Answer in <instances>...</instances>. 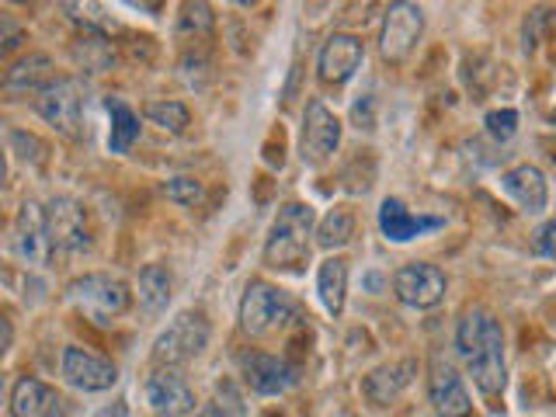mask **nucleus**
<instances>
[{"label":"nucleus","mask_w":556,"mask_h":417,"mask_svg":"<svg viewBox=\"0 0 556 417\" xmlns=\"http://www.w3.org/2000/svg\"><path fill=\"white\" fill-rule=\"evenodd\" d=\"M309 233H313V208L303 202L282 205L275 223H271L268 243H265V265L282 268V271H295L306 261Z\"/></svg>","instance_id":"f257e3e1"},{"label":"nucleus","mask_w":556,"mask_h":417,"mask_svg":"<svg viewBox=\"0 0 556 417\" xmlns=\"http://www.w3.org/2000/svg\"><path fill=\"white\" fill-rule=\"evenodd\" d=\"M66 295L94 324H109L112 317L129 309V289L112 275H84L77 282H70Z\"/></svg>","instance_id":"f03ea898"},{"label":"nucleus","mask_w":556,"mask_h":417,"mask_svg":"<svg viewBox=\"0 0 556 417\" xmlns=\"http://www.w3.org/2000/svg\"><path fill=\"white\" fill-rule=\"evenodd\" d=\"M205 344H208V320L202 313H181V317L153 341V358L161 365H181L202 355Z\"/></svg>","instance_id":"7ed1b4c3"},{"label":"nucleus","mask_w":556,"mask_h":417,"mask_svg":"<svg viewBox=\"0 0 556 417\" xmlns=\"http://www.w3.org/2000/svg\"><path fill=\"white\" fill-rule=\"evenodd\" d=\"M425 28V14L417 4H393L387 11V22H382V35H379V52L382 60L390 63H404L410 56V49L421 39Z\"/></svg>","instance_id":"20e7f679"},{"label":"nucleus","mask_w":556,"mask_h":417,"mask_svg":"<svg viewBox=\"0 0 556 417\" xmlns=\"http://www.w3.org/2000/svg\"><path fill=\"white\" fill-rule=\"evenodd\" d=\"M289 300L268 282H251L240 300V327L248 334H265L289 317Z\"/></svg>","instance_id":"39448f33"},{"label":"nucleus","mask_w":556,"mask_h":417,"mask_svg":"<svg viewBox=\"0 0 556 417\" xmlns=\"http://www.w3.org/2000/svg\"><path fill=\"white\" fill-rule=\"evenodd\" d=\"M393 292L400 303H407L414 309H428L434 303H442L445 295V275L425 265V261H414V265H404L393 275Z\"/></svg>","instance_id":"423d86ee"},{"label":"nucleus","mask_w":556,"mask_h":417,"mask_svg":"<svg viewBox=\"0 0 556 417\" xmlns=\"http://www.w3.org/2000/svg\"><path fill=\"white\" fill-rule=\"evenodd\" d=\"M46 223H49L52 251L74 254V251H84L87 243H91V233H87V216L74 199H52L46 208Z\"/></svg>","instance_id":"0eeeda50"},{"label":"nucleus","mask_w":556,"mask_h":417,"mask_svg":"<svg viewBox=\"0 0 556 417\" xmlns=\"http://www.w3.org/2000/svg\"><path fill=\"white\" fill-rule=\"evenodd\" d=\"M428 400L439 417H469L473 414V400H469L463 376L452 369L448 362L434 358L428 369Z\"/></svg>","instance_id":"6e6552de"},{"label":"nucleus","mask_w":556,"mask_h":417,"mask_svg":"<svg viewBox=\"0 0 556 417\" xmlns=\"http://www.w3.org/2000/svg\"><path fill=\"white\" fill-rule=\"evenodd\" d=\"M469 365V376H473L477 390L483 396H497L504 390V334H501V324H494L491 330L483 334V341L466 355Z\"/></svg>","instance_id":"1a4fd4ad"},{"label":"nucleus","mask_w":556,"mask_h":417,"mask_svg":"<svg viewBox=\"0 0 556 417\" xmlns=\"http://www.w3.org/2000/svg\"><path fill=\"white\" fill-rule=\"evenodd\" d=\"M341 143V122L338 115L327 109L324 101H309L306 104V118H303V161L309 164H324L330 153Z\"/></svg>","instance_id":"9d476101"},{"label":"nucleus","mask_w":556,"mask_h":417,"mask_svg":"<svg viewBox=\"0 0 556 417\" xmlns=\"http://www.w3.org/2000/svg\"><path fill=\"white\" fill-rule=\"evenodd\" d=\"M63 379L70 382L74 390H84V393H101V390H112L115 387V365L104 362L91 352H84V348H66L63 352Z\"/></svg>","instance_id":"9b49d317"},{"label":"nucleus","mask_w":556,"mask_h":417,"mask_svg":"<svg viewBox=\"0 0 556 417\" xmlns=\"http://www.w3.org/2000/svg\"><path fill=\"white\" fill-rule=\"evenodd\" d=\"M14 254L28 261V265H46L52 254L49 243V223H46V208L39 202H25L22 213L14 223Z\"/></svg>","instance_id":"f8f14e48"},{"label":"nucleus","mask_w":556,"mask_h":417,"mask_svg":"<svg viewBox=\"0 0 556 417\" xmlns=\"http://www.w3.org/2000/svg\"><path fill=\"white\" fill-rule=\"evenodd\" d=\"M35 109H39V115L49 126H56L63 136L80 132V91L74 80H52L46 91L35 98Z\"/></svg>","instance_id":"ddd939ff"},{"label":"nucleus","mask_w":556,"mask_h":417,"mask_svg":"<svg viewBox=\"0 0 556 417\" xmlns=\"http://www.w3.org/2000/svg\"><path fill=\"white\" fill-rule=\"evenodd\" d=\"M362 60H365V46H362L358 35H348V31L330 35L320 49V60H317L320 80L324 84H344L362 66Z\"/></svg>","instance_id":"4468645a"},{"label":"nucleus","mask_w":556,"mask_h":417,"mask_svg":"<svg viewBox=\"0 0 556 417\" xmlns=\"http://www.w3.org/2000/svg\"><path fill=\"white\" fill-rule=\"evenodd\" d=\"M501 188H504V195H508L521 213H546V205H549V181H546V174L532 167V164H518L511 167L508 174L501 178Z\"/></svg>","instance_id":"2eb2a0df"},{"label":"nucleus","mask_w":556,"mask_h":417,"mask_svg":"<svg viewBox=\"0 0 556 417\" xmlns=\"http://www.w3.org/2000/svg\"><path fill=\"white\" fill-rule=\"evenodd\" d=\"M147 404L161 417H181V414L195 410V393L188 390V382L181 376H174L170 369H161L147 379Z\"/></svg>","instance_id":"dca6fc26"},{"label":"nucleus","mask_w":556,"mask_h":417,"mask_svg":"<svg viewBox=\"0 0 556 417\" xmlns=\"http://www.w3.org/2000/svg\"><path fill=\"white\" fill-rule=\"evenodd\" d=\"M243 382L254 390V393H286L292 382H295V369L292 365H286L282 358H275V355H261V352H251V355H243Z\"/></svg>","instance_id":"f3484780"},{"label":"nucleus","mask_w":556,"mask_h":417,"mask_svg":"<svg viewBox=\"0 0 556 417\" xmlns=\"http://www.w3.org/2000/svg\"><path fill=\"white\" fill-rule=\"evenodd\" d=\"M439 226H442V219L414 216L400 199H387V202L379 205V230H382V237L393 240V243H407V240L421 237L428 230H439Z\"/></svg>","instance_id":"a211bd4d"},{"label":"nucleus","mask_w":556,"mask_h":417,"mask_svg":"<svg viewBox=\"0 0 556 417\" xmlns=\"http://www.w3.org/2000/svg\"><path fill=\"white\" fill-rule=\"evenodd\" d=\"M49 84H52V60L46 56V52H31V56L17 60L4 74V91L11 98H17V94H35V98H39Z\"/></svg>","instance_id":"6ab92c4d"},{"label":"nucleus","mask_w":556,"mask_h":417,"mask_svg":"<svg viewBox=\"0 0 556 417\" xmlns=\"http://www.w3.org/2000/svg\"><path fill=\"white\" fill-rule=\"evenodd\" d=\"M414 372H417V362H410V358L396 362V365H379V369H372L369 376H365L362 390H365V396L372 400V404L387 407L400 396V390H404L407 382L414 379Z\"/></svg>","instance_id":"aec40b11"},{"label":"nucleus","mask_w":556,"mask_h":417,"mask_svg":"<svg viewBox=\"0 0 556 417\" xmlns=\"http://www.w3.org/2000/svg\"><path fill=\"white\" fill-rule=\"evenodd\" d=\"M56 404H60V396L35 376H22L11 390V414L14 417H52Z\"/></svg>","instance_id":"412c9836"},{"label":"nucleus","mask_w":556,"mask_h":417,"mask_svg":"<svg viewBox=\"0 0 556 417\" xmlns=\"http://www.w3.org/2000/svg\"><path fill=\"white\" fill-rule=\"evenodd\" d=\"M317 292L330 313L344 309V295H348V261L341 257H327L320 271H317Z\"/></svg>","instance_id":"4be33fe9"},{"label":"nucleus","mask_w":556,"mask_h":417,"mask_svg":"<svg viewBox=\"0 0 556 417\" xmlns=\"http://www.w3.org/2000/svg\"><path fill=\"white\" fill-rule=\"evenodd\" d=\"M109 115H112V136H109V147L112 153H126L136 139H139V118L129 109L126 101L109 98Z\"/></svg>","instance_id":"5701e85b"},{"label":"nucleus","mask_w":556,"mask_h":417,"mask_svg":"<svg viewBox=\"0 0 556 417\" xmlns=\"http://www.w3.org/2000/svg\"><path fill=\"white\" fill-rule=\"evenodd\" d=\"M139 303L150 313H161L170 303V275L164 265H147L139 271Z\"/></svg>","instance_id":"b1692460"},{"label":"nucleus","mask_w":556,"mask_h":417,"mask_svg":"<svg viewBox=\"0 0 556 417\" xmlns=\"http://www.w3.org/2000/svg\"><path fill=\"white\" fill-rule=\"evenodd\" d=\"M355 237V216L348 213L344 205H338V208H330V213L320 219V226H317V243L320 248H344L348 240Z\"/></svg>","instance_id":"393cba45"},{"label":"nucleus","mask_w":556,"mask_h":417,"mask_svg":"<svg viewBox=\"0 0 556 417\" xmlns=\"http://www.w3.org/2000/svg\"><path fill=\"white\" fill-rule=\"evenodd\" d=\"M143 115L153 122V126H161L167 132H185L188 122H191V115H188V109L181 101H147Z\"/></svg>","instance_id":"a878e982"},{"label":"nucleus","mask_w":556,"mask_h":417,"mask_svg":"<svg viewBox=\"0 0 556 417\" xmlns=\"http://www.w3.org/2000/svg\"><path fill=\"white\" fill-rule=\"evenodd\" d=\"M74 56H77L87 70H104V66L112 63V49H109V42H104L98 31H87L84 39H77Z\"/></svg>","instance_id":"bb28decb"},{"label":"nucleus","mask_w":556,"mask_h":417,"mask_svg":"<svg viewBox=\"0 0 556 417\" xmlns=\"http://www.w3.org/2000/svg\"><path fill=\"white\" fill-rule=\"evenodd\" d=\"M164 195H167L170 202H178V205H199L202 195H205V188H202V181H195V178H170V181L164 185Z\"/></svg>","instance_id":"cd10ccee"},{"label":"nucleus","mask_w":556,"mask_h":417,"mask_svg":"<svg viewBox=\"0 0 556 417\" xmlns=\"http://www.w3.org/2000/svg\"><path fill=\"white\" fill-rule=\"evenodd\" d=\"M213 8L208 4H185V14H181V31H195V35H208L213 31Z\"/></svg>","instance_id":"c85d7f7f"},{"label":"nucleus","mask_w":556,"mask_h":417,"mask_svg":"<svg viewBox=\"0 0 556 417\" xmlns=\"http://www.w3.org/2000/svg\"><path fill=\"white\" fill-rule=\"evenodd\" d=\"M515 129H518V112H511V109H504V112H491L486 115V132H491L494 139H511L515 136Z\"/></svg>","instance_id":"c756f323"},{"label":"nucleus","mask_w":556,"mask_h":417,"mask_svg":"<svg viewBox=\"0 0 556 417\" xmlns=\"http://www.w3.org/2000/svg\"><path fill=\"white\" fill-rule=\"evenodd\" d=\"M535 251L543 257H556V219H549L543 230L535 233Z\"/></svg>","instance_id":"7c9ffc66"},{"label":"nucleus","mask_w":556,"mask_h":417,"mask_svg":"<svg viewBox=\"0 0 556 417\" xmlns=\"http://www.w3.org/2000/svg\"><path fill=\"white\" fill-rule=\"evenodd\" d=\"M195 417H237V414H230L223 404H208V407H202Z\"/></svg>","instance_id":"2f4dec72"},{"label":"nucleus","mask_w":556,"mask_h":417,"mask_svg":"<svg viewBox=\"0 0 556 417\" xmlns=\"http://www.w3.org/2000/svg\"><path fill=\"white\" fill-rule=\"evenodd\" d=\"M98 417H126V404H118L115 410H101Z\"/></svg>","instance_id":"473e14b6"}]
</instances>
